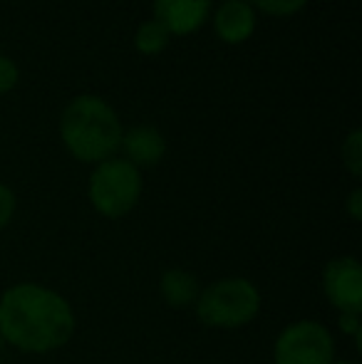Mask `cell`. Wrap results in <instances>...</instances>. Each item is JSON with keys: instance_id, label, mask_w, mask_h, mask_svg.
<instances>
[{"instance_id": "1", "label": "cell", "mask_w": 362, "mask_h": 364, "mask_svg": "<svg viewBox=\"0 0 362 364\" xmlns=\"http://www.w3.org/2000/svg\"><path fill=\"white\" fill-rule=\"evenodd\" d=\"M75 310L58 290L38 283L10 285L0 295V335L28 355H48L75 335Z\"/></svg>"}, {"instance_id": "2", "label": "cell", "mask_w": 362, "mask_h": 364, "mask_svg": "<svg viewBox=\"0 0 362 364\" xmlns=\"http://www.w3.org/2000/svg\"><path fill=\"white\" fill-rule=\"evenodd\" d=\"M124 127L110 102L97 95H78L60 114V139L73 159L100 164L119 151Z\"/></svg>"}, {"instance_id": "3", "label": "cell", "mask_w": 362, "mask_h": 364, "mask_svg": "<svg viewBox=\"0 0 362 364\" xmlns=\"http://www.w3.org/2000/svg\"><path fill=\"white\" fill-rule=\"evenodd\" d=\"M198 322L218 330H236L253 322L261 312V292L248 278H218L201 288L193 302Z\"/></svg>"}, {"instance_id": "4", "label": "cell", "mask_w": 362, "mask_h": 364, "mask_svg": "<svg viewBox=\"0 0 362 364\" xmlns=\"http://www.w3.org/2000/svg\"><path fill=\"white\" fill-rule=\"evenodd\" d=\"M144 178L137 166H132L127 159H107L95 164V171L90 173L87 196L90 203L100 216L105 218H122L142 198Z\"/></svg>"}, {"instance_id": "5", "label": "cell", "mask_w": 362, "mask_h": 364, "mask_svg": "<svg viewBox=\"0 0 362 364\" xmlns=\"http://www.w3.org/2000/svg\"><path fill=\"white\" fill-rule=\"evenodd\" d=\"M335 342L318 320H298L280 330L273 345V364H333Z\"/></svg>"}, {"instance_id": "6", "label": "cell", "mask_w": 362, "mask_h": 364, "mask_svg": "<svg viewBox=\"0 0 362 364\" xmlns=\"http://www.w3.org/2000/svg\"><path fill=\"white\" fill-rule=\"evenodd\" d=\"M323 292L338 312H362V265L355 255H338L323 270Z\"/></svg>"}, {"instance_id": "7", "label": "cell", "mask_w": 362, "mask_h": 364, "mask_svg": "<svg viewBox=\"0 0 362 364\" xmlns=\"http://www.w3.org/2000/svg\"><path fill=\"white\" fill-rule=\"evenodd\" d=\"M151 10L171 38H186L203 28L211 15V0H151Z\"/></svg>"}, {"instance_id": "8", "label": "cell", "mask_w": 362, "mask_h": 364, "mask_svg": "<svg viewBox=\"0 0 362 364\" xmlns=\"http://www.w3.org/2000/svg\"><path fill=\"white\" fill-rule=\"evenodd\" d=\"M213 33L226 45L246 43L256 33V10L248 0H223L213 10Z\"/></svg>"}, {"instance_id": "9", "label": "cell", "mask_w": 362, "mask_h": 364, "mask_svg": "<svg viewBox=\"0 0 362 364\" xmlns=\"http://www.w3.org/2000/svg\"><path fill=\"white\" fill-rule=\"evenodd\" d=\"M119 149H124V156L122 159H127L132 166L147 168V166H156V164L164 159L166 139L156 127L137 124L122 134Z\"/></svg>"}, {"instance_id": "10", "label": "cell", "mask_w": 362, "mask_h": 364, "mask_svg": "<svg viewBox=\"0 0 362 364\" xmlns=\"http://www.w3.org/2000/svg\"><path fill=\"white\" fill-rule=\"evenodd\" d=\"M198 292H201V283L191 270L183 268H169L161 273L159 278V295L174 310H186L193 307Z\"/></svg>"}, {"instance_id": "11", "label": "cell", "mask_w": 362, "mask_h": 364, "mask_svg": "<svg viewBox=\"0 0 362 364\" xmlns=\"http://www.w3.org/2000/svg\"><path fill=\"white\" fill-rule=\"evenodd\" d=\"M171 43L169 30L161 23H156L154 18L144 20L139 28L134 30V48L139 55H147V58H154V55L164 53Z\"/></svg>"}, {"instance_id": "12", "label": "cell", "mask_w": 362, "mask_h": 364, "mask_svg": "<svg viewBox=\"0 0 362 364\" xmlns=\"http://www.w3.org/2000/svg\"><path fill=\"white\" fill-rule=\"evenodd\" d=\"M343 164L353 178L362 176V132L358 127H355L348 134V139L343 141Z\"/></svg>"}, {"instance_id": "13", "label": "cell", "mask_w": 362, "mask_h": 364, "mask_svg": "<svg viewBox=\"0 0 362 364\" xmlns=\"http://www.w3.org/2000/svg\"><path fill=\"white\" fill-rule=\"evenodd\" d=\"M253 10L271 15V18H290L308 5V0H248Z\"/></svg>"}, {"instance_id": "14", "label": "cell", "mask_w": 362, "mask_h": 364, "mask_svg": "<svg viewBox=\"0 0 362 364\" xmlns=\"http://www.w3.org/2000/svg\"><path fill=\"white\" fill-rule=\"evenodd\" d=\"M20 70L15 65V60H10L8 55H0V95H8L18 87Z\"/></svg>"}, {"instance_id": "15", "label": "cell", "mask_w": 362, "mask_h": 364, "mask_svg": "<svg viewBox=\"0 0 362 364\" xmlns=\"http://www.w3.org/2000/svg\"><path fill=\"white\" fill-rule=\"evenodd\" d=\"M338 327L343 335L355 337V345L362 352V320H360V312H340L338 317Z\"/></svg>"}, {"instance_id": "16", "label": "cell", "mask_w": 362, "mask_h": 364, "mask_svg": "<svg viewBox=\"0 0 362 364\" xmlns=\"http://www.w3.org/2000/svg\"><path fill=\"white\" fill-rule=\"evenodd\" d=\"M15 193H13V188L10 186H5L3 181H0V230L5 228V225L13 220L15 216Z\"/></svg>"}, {"instance_id": "17", "label": "cell", "mask_w": 362, "mask_h": 364, "mask_svg": "<svg viewBox=\"0 0 362 364\" xmlns=\"http://www.w3.org/2000/svg\"><path fill=\"white\" fill-rule=\"evenodd\" d=\"M345 211H348V216L358 223V220H362V188L355 186L353 191H350L348 201H345Z\"/></svg>"}, {"instance_id": "18", "label": "cell", "mask_w": 362, "mask_h": 364, "mask_svg": "<svg viewBox=\"0 0 362 364\" xmlns=\"http://www.w3.org/2000/svg\"><path fill=\"white\" fill-rule=\"evenodd\" d=\"M3 347H5V340H3V335H0V357H3Z\"/></svg>"}, {"instance_id": "19", "label": "cell", "mask_w": 362, "mask_h": 364, "mask_svg": "<svg viewBox=\"0 0 362 364\" xmlns=\"http://www.w3.org/2000/svg\"><path fill=\"white\" fill-rule=\"evenodd\" d=\"M333 364H355V362H348V360H335Z\"/></svg>"}]
</instances>
